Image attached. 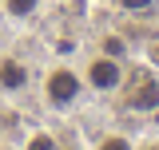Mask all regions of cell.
Masks as SVG:
<instances>
[{
	"mask_svg": "<svg viewBox=\"0 0 159 150\" xmlns=\"http://www.w3.org/2000/svg\"><path fill=\"white\" fill-rule=\"evenodd\" d=\"M84 91V83H80V75L72 67H52L48 79H44V95H48V103L52 107H72Z\"/></svg>",
	"mask_w": 159,
	"mask_h": 150,
	"instance_id": "6da1fadb",
	"label": "cell"
},
{
	"mask_svg": "<svg viewBox=\"0 0 159 150\" xmlns=\"http://www.w3.org/2000/svg\"><path fill=\"white\" fill-rule=\"evenodd\" d=\"M24 150H60V146H56V138H52V134L40 131V134H32V138H28V146H24Z\"/></svg>",
	"mask_w": 159,
	"mask_h": 150,
	"instance_id": "52a82bcc",
	"label": "cell"
},
{
	"mask_svg": "<svg viewBox=\"0 0 159 150\" xmlns=\"http://www.w3.org/2000/svg\"><path fill=\"white\" fill-rule=\"evenodd\" d=\"M119 83H123V63L111 56H96L92 63H88V87L99 95H107V91H116Z\"/></svg>",
	"mask_w": 159,
	"mask_h": 150,
	"instance_id": "7a4b0ae2",
	"label": "cell"
},
{
	"mask_svg": "<svg viewBox=\"0 0 159 150\" xmlns=\"http://www.w3.org/2000/svg\"><path fill=\"white\" fill-rule=\"evenodd\" d=\"M131 107H139V111H155V107H159V79H155V75L139 83V91L131 95Z\"/></svg>",
	"mask_w": 159,
	"mask_h": 150,
	"instance_id": "277c9868",
	"label": "cell"
},
{
	"mask_svg": "<svg viewBox=\"0 0 159 150\" xmlns=\"http://www.w3.org/2000/svg\"><path fill=\"white\" fill-rule=\"evenodd\" d=\"M36 8H40V0H4V12H8L12 20H24V16H32Z\"/></svg>",
	"mask_w": 159,
	"mask_h": 150,
	"instance_id": "5b68a950",
	"label": "cell"
},
{
	"mask_svg": "<svg viewBox=\"0 0 159 150\" xmlns=\"http://www.w3.org/2000/svg\"><path fill=\"white\" fill-rule=\"evenodd\" d=\"M123 52H127V48H123V40H116V36H107V40H103V56L123 59Z\"/></svg>",
	"mask_w": 159,
	"mask_h": 150,
	"instance_id": "ba28073f",
	"label": "cell"
},
{
	"mask_svg": "<svg viewBox=\"0 0 159 150\" xmlns=\"http://www.w3.org/2000/svg\"><path fill=\"white\" fill-rule=\"evenodd\" d=\"M119 8H135V12H143V8H151V0H119Z\"/></svg>",
	"mask_w": 159,
	"mask_h": 150,
	"instance_id": "9c48e42d",
	"label": "cell"
},
{
	"mask_svg": "<svg viewBox=\"0 0 159 150\" xmlns=\"http://www.w3.org/2000/svg\"><path fill=\"white\" fill-rule=\"evenodd\" d=\"M0 87H4V91L28 87V67H24L20 59H0Z\"/></svg>",
	"mask_w": 159,
	"mask_h": 150,
	"instance_id": "3957f363",
	"label": "cell"
},
{
	"mask_svg": "<svg viewBox=\"0 0 159 150\" xmlns=\"http://www.w3.org/2000/svg\"><path fill=\"white\" fill-rule=\"evenodd\" d=\"M96 150H135V146H131V138H123V134H107V138H99Z\"/></svg>",
	"mask_w": 159,
	"mask_h": 150,
	"instance_id": "8992f818",
	"label": "cell"
}]
</instances>
